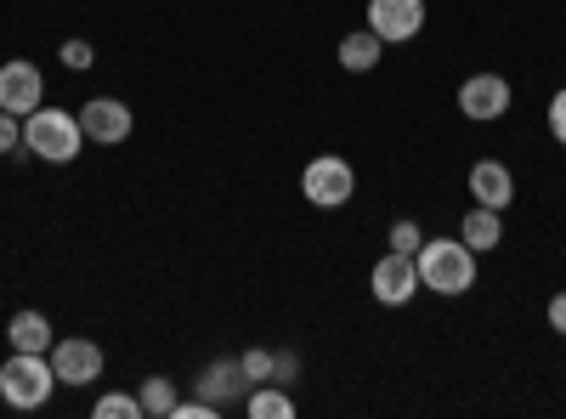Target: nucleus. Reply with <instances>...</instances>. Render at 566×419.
I'll list each match as a JSON object with an SVG mask.
<instances>
[{
	"mask_svg": "<svg viewBox=\"0 0 566 419\" xmlns=\"http://www.w3.org/2000/svg\"><path fill=\"white\" fill-rule=\"evenodd\" d=\"M476 250H470L459 232L453 239H424L413 266H419V290H431V295H464V290H476Z\"/></svg>",
	"mask_w": 566,
	"mask_h": 419,
	"instance_id": "f257e3e1",
	"label": "nucleus"
},
{
	"mask_svg": "<svg viewBox=\"0 0 566 419\" xmlns=\"http://www.w3.org/2000/svg\"><path fill=\"white\" fill-rule=\"evenodd\" d=\"M52 391H57V368L45 352H12L0 363V397H7V408L34 413V408L52 402Z\"/></svg>",
	"mask_w": 566,
	"mask_h": 419,
	"instance_id": "f03ea898",
	"label": "nucleus"
},
{
	"mask_svg": "<svg viewBox=\"0 0 566 419\" xmlns=\"http://www.w3.org/2000/svg\"><path fill=\"white\" fill-rule=\"evenodd\" d=\"M23 148L45 165H74L80 148H85V130H80V114H63V108H34L23 119Z\"/></svg>",
	"mask_w": 566,
	"mask_h": 419,
	"instance_id": "7ed1b4c3",
	"label": "nucleus"
},
{
	"mask_svg": "<svg viewBox=\"0 0 566 419\" xmlns=\"http://www.w3.org/2000/svg\"><path fill=\"white\" fill-rule=\"evenodd\" d=\"M352 193H357V170H352V159H340V154H317V159L301 170V199H306L312 210H346Z\"/></svg>",
	"mask_w": 566,
	"mask_h": 419,
	"instance_id": "20e7f679",
	"label": "nucleus"
},
{
	"mask_svg": "<svg viewBox=\"0 0 566 419\" xmlns=\"http://www.w3.org/2000/svg\"><path fill=\"white\" fill-rule=\"evenodd\" d=\"M510 103H515V91H510L504 74H464V85H459V114H464L470 125H493V119H504Z\"/></svg>",
	"mask_w": 566,
	"mask_h": 419,
	"instance_id": "39448f33",
	"label": "nucleus"
},
{
	"mask_svg": "<svg viewBox=\"0 0 566 419\" xmlns=\"http://www.w3.org/2000/svg\"><path fill=\"white\" fill-rule=\"evenodd\" d=\"M52 368H57V386H97L103 380V346L97 341H85V335H69V341H57L52 352Z\"/></svg>",
	"mask_w": 566,
	"mask_h": 419,
	"instance_id": "423d86ee",
	"label": "nucleus"
},
{
	"mask_svg": "<svg viewBox=\"0 0 566 419\" xmlns=\"http://www.w3.org/2000/svg\"><path fill=\"white\" fill-rule=\"evenodd\" d=\"M368 290H374V301H380V306H408V301L419 295V266H413V255L386 250L380 261H374V272H368Z\"/></svg>",
	"mask_w": 566,
	"mask_h": 419,
	"instance_id": "0eeeda50",
	"label": "nucleus"
},
{
	"mask_svg": "<svg viewBox=\"0 0 566 419\" xmlns=\"http://www.w3.org/2000/svg\"><path fill=\"white\" fill-rule=\"evenodd\" d=\"M40 103H45V74H40L29 57L0 63V108L18 114V119H29Z\"/></svg>",
	"mask_w": 566,
	"mask_h": 419,
	"instance_id": "6e6552de",
	"label": "nucleus"
},
{
	"mask_svg": "<svg viewBox=\"0 0 566 419\" xmlns=\"http://www.w3.org/2000/svg\"><path fill=\"white\" fill-rule=\"evenodd\" d=\"M368 29L386 45H408L424 29V0H368Z\"/></svg>",
	"mask_w": 566,
	"mask_h": 419,
	"instance_id": "1a4fd4ad",
	"label": "nucleus"
},
{
	"mask_svg": "<svg viewBox=\"0 0 566 419\" xmlns=\"http://www.w3.org/2000/svg\"><path fill=\"white\" fill-rule=\"evenodd\" d=\"M80 130H85V143L114 148V143H125V136L136 130V114H130L119 97H91V103L80 108Z\"/></svg>",
	"mask_w": 566,
	"mask_h": 419,
	"instance_id": "9d476101",
	"label": "nucleus"
},
{
	"mask_svg": "<svg viewBox=\"0 0 566 419\" xmlns=\"http://www.w3.org/2000/svg\"><path fill=\"white\" fill-rule=\"evenodd\" d=\"M193 397H205V402H216L221 413L232 408V402H244L250 397V380H244V368H239V357H216L205 375L193 380Z\"/></svg>",
	"mask_w": 566,
	"mask_h": 419,
	"instance_id": "9b49d317",
	"label": "nucleus"
},
{
	"mask_svg": "<svg viewBox=\"0 0 566 419\" xmlns=\"http://www.w3.org/2000/svg\"><path fill=\"white\" fill-rule=\"evenodd\" d=\"M470 199L488 205V210H510L515 205V176L504 159H476L470 165Z\"/></svg>",
	"mask_w": 566,
	"mask_h": 419,
	"instance_id": "f8f14e48",
	"label": "nucleus"
},
{
	"mask_svg": "<svg viewBox=\"0 0 566 419\" xmlns=\"http://www.w3.org/2000/svg\"><path fill=\"white\" fill-rule=\"evenodd\" d=\"M7 346L12 352H52L57 346V329H52V317L45 312H12V323H7Z\"/></svg>",
	"mask_w": 566,
	"mask_h": 419,
	"instance_id": "ddd939ff",
	"label": "nucleus"
},
{
	"mask_svg": "<svg viewBox=\"0 0 566 419\" xmlns=\"http://www.w3.org/2000/svg\"><path fill=\"white\" fill-rule=\"evenodd\" d=\"M459 239L476 250V255H493L499 244H504V210H488V205H476V210H464V221H459Z\"/></svg>",
	"mask_w": 566,
	"mask_h": 419,
	"instance_id": "4468645a",
	"label": "nucleus"
},
{
	"mask_svg": "<svg viewBox=\"0 0 566 419\" xmlns=\"http://www.w3.org/2000/svg\"><path fill=\"white\" fill-rule=\"evenodd\" d=\"M380 63H386V40L374 34L368 23H363L357 34H346V40H340V69H346V74H374Z\"/></svg>",
	"mask_w": 566,
	"mask_h": 419,
	"instance_id": "2eb2a0df",
	"label": "nucleus"
},
{
	"mask_svg": "<svg viewBox=\"0 0 566 419\" xmlns=\"http://www.w3.org/2000/svg\"><path fill=\"white\" fill-rule=\"evenodd\" d=\"M244 413L250 419H295V397H290V386H255L250 397H244Z\"/></svg>",
	"mask_w": 566,
	"mask_h": 419,
	"instance_id": "dca6fc26",
	"label": "nucleus"
},
{
	"mask_svg": "<svg viewBox=\"0 0 566 419\" xmlns=\"http://www.w3.org/2000/svg\"><path fill=\"white\" fill-rule=\"evenodd\" d=\"M136 402H142V419H170L176 413V380L170 375H148L142 380V391H136Z\"/></svg>",
	"mask_w": 566,
	"mask_h": 419,
	"instance_id": "f3484780",
	"label": "nucleus"
},
{
	"mask_svg": "<svg viewBox=\"0 0 566 419\" xmlns=\"http://www.w3.org/2000/svg\"><path fill=\"white\" fill-rule=\"evenodd\" d=\"M239 368H244V380H250V391H255V386H266V380H272L277 352H266V346H250V352H239Z\"/></svg>",
	"mask_w": 566,
	"mask_h": 419,
	"instance_id": "a211bd4d",
	"label": "nucleus"
},
{
	"mask_svg": "<svg viewBox=\"0 0 566 419\" xmlns=\"http://www.w3.org/2000/svg\"><path fill=\"white\" fill-rule=\"evenodd\" d=\"M91 413H97V419H142V402L125 397V391H103L97 402H91Z\"/></svg>",
	"mask_w": 566,
	"mask_h": 419,
	"instance_id": "6ab92c4d",
	"label": "nucleus"
},
{
	"mask_svg": "<svg viewBox=\"0 0 566 419\" xmlns=\"http://www.w3.org/2000/svg\"><path fill=\"white\" fill-rule=\"evenodd\" d=\"M0 154H7V159H23V154H29V148H23V119L7 114V108H0Z\"/></svg>",
	"mask_w": 566,
	"mask_h": 419,
	"instance_id": "aec40b11",
	"label": "nucleus"
},
{
	"mask_svg": "<svg viewBox=\"0 0 566 419\" xmlns=\"http://www.w3.org/2000/svg\"><path fill=\"white\" fill-rule=\"evenodd\" d=\"M386 244L391 250H402V255H419V244H424V232H419V221H391V232H386Z\"/></svg>",
	"mask_w": 566,
	"mask_h": 419,
	"instance_id": "412c9836",
	"label": "nucleus"
},
{
	"mask_svg": "<svg viewBox=\"0 0 566 419\" xmlns=\"http://www.w3.org/2000/svg\"><path fill=\"white\" fill-rule=\"evenodd\" d=\"M91 63H97V52H91V40H63V69L85 74Z\"/></svg>",
	"mask_w": 566,
	"mask_h": 419,
	"instance_id": "4be33fe9",
	"label": "nucleus"
},
{
	"mask_svg": "<svg viewBox=\"0 0 566 419\" xmlns=\"http://www.w3.org/2000/svg\"><path fill=\"white\" fill-rule=\"evenodd\" d=\"M549 136L566 148V91H555V97H549Z\"/></svg>",
	"mask_w": 566,
	"mask_h": 419,
	"instance_id": "5701e85b",
	"label": "nucleus"
},
{
	"mask_svg": "<svg viewBox=\"0 0 566 419\" xmlns=\"http://www.w3.org/2000/svg\"><path fill=\"white\" fill-rule=\"evenodd\" d=\"M170 419H221V408L216 402H205V397H193V402H176V413Z\"/></svg>",
	"mask_w": 566,
	"mask_h": 419,
	"instance_id": "b1692460",
	"label": "nucleus"
},
{
	"mask_svg": "<svg viewBox=\"0 0 566 419\" xmlns=\"http://www.w3.org/2000/svg\"><path fill=\"white\" fill-rule=\"evenodd\" d=\"M301 375V357L295 352H277V368H272V386H290Z\"/></svg>",
	"mask_w": 566,
	"mask_h": 419,
	"instance_id": "393cba45",
	"label": "nucleus"
},
{
	"mask_svg": "<svg viewBox=\"0 0 566 419\" xmlns=\"http://www.w3.org/2000/svg\"><path fill=\"white\" fill-rule=\"evenodd\" d=\"M544 317H549V329H555V335H566V290L549 301V312H544Z\"/></svg>",
	"mask_w": 566,
	"mask_h": 419,
	"instance_id": "a878e982",
	"label": "nucleus"
}]
</instances>
